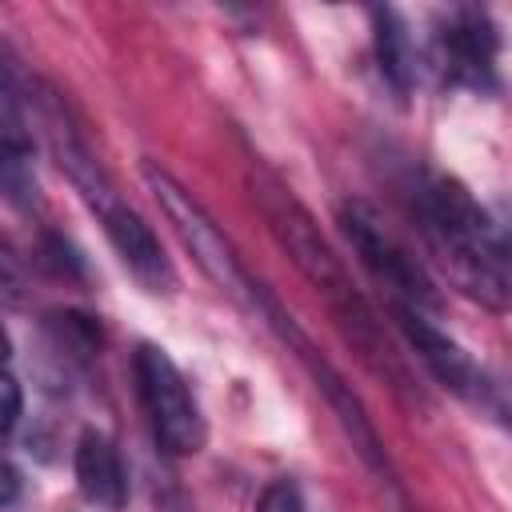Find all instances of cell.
Instances as JSON below:
<instances>
[{
  "label": "cell",
  "instance_id": "obj_12",
  "mask_svg": "<svg viewBox=\"0 0 512 512\" xmlns=\"http://www.w3.org/2000/svg\"><path fill=\"white\" fill-rule=\"evenodd\" d=\"M444 48H448V56H452V64L460 72H468L472 80H480V72H488V64H492L496 32L484 20V12H460L444 28Z\"/></svg>",
  "mask_w": 512,
  "mask_h": 512
},
{
  "label": "cell",
  "instance_id": "obj_15",
  "mask_svg": "<svg viewBox=\"0 0 512 512\" xmlns=\"http://www.w3.org/2000/svg\"><path fill=\"white\" fill-rule=\"evenodd\" d=\"M20 420V384L0 368V436H8Z\"/></svg>",
  "mask_w": 512,
  "mask_h": 512
},
{
  "label": "cell",
  "instance_id": "obj_10",
  "mask_svg": "<svg viewBox=\"0 0 512 512\" xmlns=\"http://www.w3.org/2000/svg\"><path fill=\"white\" fill-rule=\"evenodd\" d=\"M76 480H80V492L100 508H120L124 496H128L124 464H120L112 440L100 436V432L80 436V444H76Z\"/></svg>",
  "mask_w": 512,
  "mask_h": 512
},
{
  "label": "cell",
  "instance_id": "obj_14",
  "mask_svg": "<svg viewBox=\"0 0 512 512\" xmlns=\"http://www.w3.org/2000/svg\"><path fill=\"white\" fill-rule=\"evenodd\" d=\"M256 512H308V508H304L300 492H296L288 480H276V484H268V488L260 492Z\"/></svg>",
  "mask_w": 512,
  "mask_h": 512
},
{
  "label": "cell",
  "instance_id": "obj_16",
  "mask_svg": "<svg viewBox=\"0 0 512 512\" xmlns=\"http://www.w3.org/2000/svg\"><path fill=\"white\" fill-rule=\"evenodd\" d=\"M24 296V272L16 264V256L8 252V244L0 240V300H20Z\"/></svg>",
  "mask_w": 512,
  "mask_h": 512
},
{
  "label": "cell",
  "instance_id": "obj_17",
  "mask_svg": "<svg viewBox=\"0 0 512 512\" xmlns=\"http://www.w3.org/2000/svg\"><path fill=\"white\" fill-rule=\"evenodd\" d=\"M16 496H20V472L8 460H0V508L12 504Z\"/></svg>",
  "mask_w": 512,
  "mask_h": 512
},
{
  "label": "cell",
  "instance_id": "obj_13",
  "mask_svg": "<svg viewBox=\"0 0 512 512\" xmlns=\"http://www.w3.org/2000/svg\"><path fill=\"white\" fill-rule=\"evenodd\" d=\"M372 20H376V56H380V72H384L400 92H408L412 80H416V48H412V36H408L404 20H400L392 8H376Z\"/></svg>",
  "mask_w": 512,
  "mask_h": 512
},
{
  "label": "cell",
  "instance_id": "obj_11",
  "mask_svg": "<svg viewBox=\"0 0 512 512\" xmlns=\"http://www.w3.org/2000/svg\"><path fill=\"white\" fill-rule=\"evenodd\" d=\"M0 192L16 208L36 204V164L24 112H0Z\"/></svg>",
  "mask_w": 512,
  "mask_h": 512
},
{
  "label": "cell",
  "instance_id": "obj_7",
  "mask_svg": "<svg viewBox=\"0 0 512 512\" xmlns=\"http://www.w3.org/2000/svg\"><path fill=\"white\" fill-rule=\"evenodd\" d=\"M28 104H32V112H36V124L44 128V140H48V148H52L56 164L68 172V180L76 184V192H80V196H84L100 216H108L120 200H116V192H112V180H108L104 164L92 156L88 140H84V136H80V128L68 120L64 100H60L56 92L40 88L36 96H28Z\"/></svg>",
  "mask_w": 512,
  "mask_h": 512
},
{
  "label": "cell",
  "instance_id": "obj_9",
  "mask_svg": "<svg viewBox=\"0 0 512 512\" xmlns=\"http://www.w3.org/2000/svg\"><path fill=\"white\" fill-rule=\"evenodd\" d=\"M104 228H108V240H112V248L120 252V260L144 280V284H152V288H172V264H168V256L160 252V240L152 236V228L132 212V208H124V204H116L108 216H104Z\"/></svg>",
  "mask_w": 512,
  "mask_h": 512
},
{
  "label": "cell",
  "instance_id": "obj_6",
  "mask_svg": "<svg viewBox=\"0 0 512 512\" xmlns=\"http://www.w3.org/2000/svg\"><path fill=\"white\" fill-rule=\"evenodd\" d=\"M260 316H264V324H272L276 332H280V340L288 344V348H296V356L308 364V372H312V380H316V388L324 392V400L332 404V412L340 416V424H344V432L352 436V448L368 460V468H376V472H384L388 468V456H384V444H380V432H376V424L368 420V412H364V404L356 400V392L344 384V376L312 348V340L296 328V320L272 300V296H264V308H260Z\"/></svg>",
  "mask_w": 512,
  "mask_h": 512
},
{
  "label": "cell",
  "instance_id": "obj_2",
  "mask_svg": "<svg viewBox=\"0 0 512 512\" xmlns=\"http://www.w3.org/2000/svg\"><path fill=\"white\" fill-rule=\"evenodd\" d=\"M424 228L432 252L460 292L488 308H508V244L492 216L448 176L424 188Z\"/></svg>",
  "mask_w": 512,
  "mask_h": 512
},
{
  "label": "cell",
  "instance_id": "obj_1",
  "mask_svg": "<svg viewBox=\"0 0 512 512\" xmlns=\"http://www.w3.org/2000/svg\"><path fill=\"white\" fill-rule=\"evenodd\" d=\"M252 188H256V200H260V208H264V220H268L272 236H276L280 248L292 256V264L304 272V280L328 300V308H332L340 332L360 348V356L368 360L372 372H380L384 380H392L396 392H404V388H408V372H404L400 356H396L392 344L384 340V332H380L372 308L364 304V296L356 292L348 268L340 264V256H336V252L328 248V240L320 236L312 212H308L280 180H272L268 172H256Z\"/></svg>",
  "mask_w": 512,
  "mask_h": 512
},
{
  "label": "cell",
  "instance_id": "obj_18",
  "mask_svg": "<svg viewBox=\"0 0 512 512\" xmlns=\"http://www.w3.org/2000/svg\"><path fill=\"white\" fill-rule=\"evenodd\" d=\"M4 360H8V336H4V328H0V368H4Z\"/></svg>",
  "mask_w": 512,
  "mask_h": 512
},
{
  "label": "cell",
  "instance_id": "obj_5",
  "mask_svg": "<svg viewBox=\"0 0 512 512\" xmlns=\"http://www.w3.org/2000/svg\"><path fill=\"white\" fill-rule=\"evenodd\" d=\"M340 228H344L348 244L356 248L360 264L392 292L396 308L420 312V308H436L440 304V296H436L432 280L424 276V268L404 252V244L380 224V216L368 204H360V200L344 204L340 208Z\"/></svg>",
  "mask_w": 512,
  "mask_h": 512
},
{
  "label": "cell",
  "instance_id": "obj_4",
  "mask_svg": "<svg viewBox=\"0 0 512 512\" xmlns=\"http://www.w3.org/2000/svg\"><path fill=\"white\" fill-rule=\"evenodd\" d=\"M136 384H140V400L144 412L152 420L156 444L168 456H192L204 444V416L180 376V368L168 360V352L140 344L136 348Z\"/></svg>",
  "mask_w": 512,
  "mask_h": 512
},
{
  "label": "cell",
  "instance_id": "obj_3",
  "mask_svg": "<svg viewBox=\"0 0 512 512\" xmlns=\"http://www.w3.org/2000/svg\"><path fill=\"white\" fill-rule=\"evenodd\" d=\"M144 180H148L156 204L164 208L168 224L176 228V236L184 240V248L192 252V260L200 264V272H204L220 292H228L236 304L260 312V308H264V296H268L264 284L252 280V272L240 264L236 248H232L228 236L216 228V220L200 208V200H196L172 172H164V168L152 164V160L144 164Z\"/></svg>",
  "mask_w": 512,
  "mask_h": 512
},
{
  "label": "cell",
  "instance_id": "obj_8",
  "mask_svg": "<svg viewBox=\"0 0 512 512\" xmlns=\"http://www.w3.org/2000/svg\"><path fill=\"white\" fill-rule=\"evenodd\" d=\"M396 320H400V328H404V336H408V344L416 348V356L428 364V372L444 384V388H452L456 396H468V400H476L480 396V372H476V364L468 360V352L456 344V340H448L440 328H432L420 312H412V308H396Z\"/></svg>",
  "mask_w": 512,
  "mask_h": 512
}]
</instances>
